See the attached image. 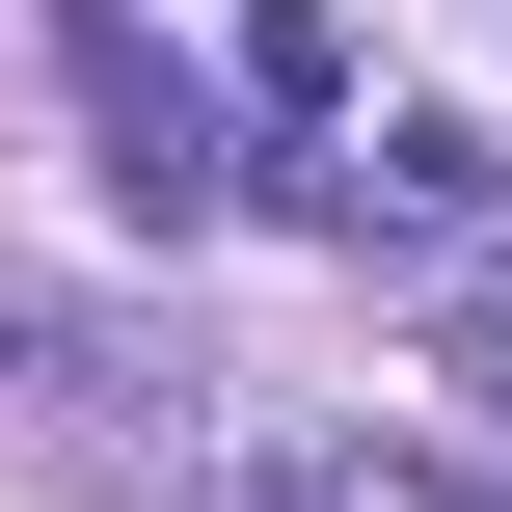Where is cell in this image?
Instances as JSON below:
<instances>
[{
  "label": "cell",
  "mask_w": 512,
  "mask_h": 512,
  "mask_svg": "<svg viewBox=\"0 0 512 512\" xmlns=\"http://www.w3.org/2000/svg\"><path fill=\"white\" fill-rule=\"evenodd\" d=\"M459 378H486V405H512V270H459Z\"/></svg>",
  "instance_id": "obj_3"
},
{
  "label": "cell",
  "mask_w": 512,
  "mask_h": 512,
  "mask_svg": "<svg viewBox=\"0 0 512 512\" xmlns=\"http://www.w3.org/2000/svg\"><path fill=\"white\" fill-rule=\"evenodd\" d=\"M297 216H351V243H405V270H486V135H459V108H405V135H378V162H324Z\"/></svg>",
  "instance_id": "obj_1"
},
{
  "label": "cell",
  "mask_w": 512,
  "mask_h": 512,
  "mask_svg": "<svg viewBox=\"0 0 512 512\" xmlns=\"http://www.w3.org/2000/svg\"><path fill=\"white\" fill-rule=\"evenodd\" d=\"M108 189H135L162 243L216 216V108H189V81H135V54H108Z\"/></svg>",
  "instance_id": "obj_2"
}]
</instances>
